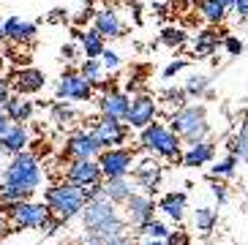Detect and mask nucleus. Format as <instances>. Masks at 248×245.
I'll return each instance as SVG.
<instances>
[{"instance_id":"obj_49","label":"nucleus","mask_w":248,"mask_h":245,"mask_svg":"<svg viewBox=\"0 0 248 245\" xmlns=\"http://www.w3.org/2000/svg\"><path fill=\"white\" fill-rule=\"evenodd\" d=\"M63 19H66V11H63V8L52 11V16H49V22H63Z\"/></svg>"},{"instance_id":"obj_30","label":"nucleus","mask_w":248,"mask_h":245,"mask_svg":"<svg viewBox=\"0 0 248 245\" xmlns=\"http://www.w3.org/2000/svg\"><path fill=\"white\" fill-rule=\"evenodd\" d=\"M216 224H218V213L213 207H199L197 213H194V226H197L199 231H213Z\"/></svg>"},{"instance_id":"obj_7","label":"nucleus","mask_w":248,"mask_h":245,"mask_svg":"<svg viewBox=\"0 0 248 245\" xmlns=\"http://www.w3.org/2000/svg\"><path fill=\"white\" fill-rule=\"evenodd\" d=\"M98 166H101V172H104V180H109V177H128L134 172V166H137V155L128 147L101 150Z\"/></svg>"},{"instance_id":"obj_16","label":"nucleus","mask_w":248,"mask_h":245,"mask_svg":"<svg viewBox=\"0 0 248 245\" xmlns=\"http://www.w3.org/2000/svg\"><path fill=\"white\" fill-rule=\"evenodd\" d=\"M134 183H137V188H142V194H147V196L155 194V188L161 185V166L153 155L145 161H137V166H134Z\"/></svg>"},{"instance_id":"obj_17","label":"nucleus","mask_w":248,"mask_h":245,"mask_svg":"<svg viewBox=\"0 0 248 245\" xmlns=\"http://www.w3.org/2000/svg\"><path fill=\"white\" fill-rule=\"evenodd\" d=\"M93 28L101 33L104 38H120L125 33V25L123 19H120V14H117L115 8H98L93 14Z\"/></svg>"},{"instance_id":"obj_47","label":"nucleus","mask_w":248,"mask_h":245,"mask_svg":"<svg viewBox=\"0 0 248 245\" xmlns=\"http://www.w3.org/2000/svg\"><path fill=\"white\" fill-rule=\"evenodd\" d=\"M60 55H63V60H74L77 58V46H74V44H66V46L60 49Z\"/></svg>"},{"instance_id":"obj_50","label":"nucleus","mask_w":248,"mask_h":245,"mask_svg":"<svg viewBox=\"0 0 248 245\" xmlns=\"http://www.w3.org/2000/svg\"><path fill=\"white\" fill-rule=\"evenodd\" d=\"M218 3L226 8V11H229V8H234V3H237V0H218Z\"/></svg>"},{"instance_id":"obj_6","label":"nucleus","mask_w":248,"mask_h":245,"mask_svg":"<svg viewBox=\"0 0 248 245\" xmlns=\"http://www.w3.org/2000/svg\"><path fill=\"white\" fill-rule=\"evenodd\" d=\"M128 125H125L123 120H115V117H98V120L93 122V128H90V134H93V139L98 142V147L101 150H112V147H123L125 139H128Z\"/></svg>"},{"instance_id":"obj_4","label":"nucleus","mask_w":248,"mask_h":245,"mask_svg":"<svg viewBox=\"0 0 248 245\" xmlns=\"http://www.w3.org/2000/svg\"><path fill=\"white\" fill-rule=\"evenodd\" d=\"M44 202L49 207V213L60 221H71L77 218L85 210V196H82V188L74 185V183L63 180V183H55L52 188H46L44 194Z\"/></svg>"},{"instance_id":"obj_53","label":"nucleus","mask_w":248,"mask_h":245,"mask_svg":"<svg viewBox=\"0 0 248 245\" xmlns=\"http://www.w3.org/2000/svg\"><path fill=\"white\" fill-rule=\"evenodd\" d=\"M240 131H243V134H246V137H248V120L243 122V128H240Z\"/></svg>"},{"instance_id":"obj_33","label":"nucleus","mask_w":248,"mask_h":245,"mask_svg":"<svg viewBox=\"0 0 248 245\" xmlns=\"http://www.w3.org/2000/svg\"><path fill=\"white\" fill-rule=\"evenodd\" d=\"M186 41H188V36H186L183 28H164L161 30V44L169 46V49H180Z\"/></svg>"},{"instance_id":"obj_45","label":"nucleus","mask_w":248,"mask_h":245,"mask_svg":"<svg viewBox=\"0 0 248 245\" xmlns=\"http://www.w3.org/2000/svg\"><path fill=\"white\" fill-rule=\"evenodd\" d=\"M8 231H11V218H8L3 210H0V237H6Z\"/></svg>"},{"instance_id":"obj_35","label":"nucleus","mask_w":248,"mask_h":245,"mask_svg":"<svg viewBox=\"0 0 248 245\" xmlns=\"http://www.w3.org/2000/svg\"><path fill=\"white\" fill-rule=\"evenodd\" d=\"M186 90L183 87H175V90H164V95H161V101H164V107L172 109V112H177L180 107H186Z\"/></svg>"},{"instance_id":"obj_5","label":"nucleus","mask_w":248,"mask_h":245,"mask_svg":"<svg viewBox=\"0 0 248 245\" xmlns=\"http://www.w3.org/2000/svg\"><path fill=\"white\" fill-rule=\"evenodd\" d=\"M0 210L11 218V226H16V229H41L52 218L46 202H30V199L14 202V204H3Z\"/></svg>"},{"instance_id":"obj_14","label":"nucleus","mask_w":248,"mask_h":245,"mask_svg":"<svg viewBox=\"0 0 248 245\" xmlns=\"http://www.w3.org/2000/svg\"><path fill=\"white\" fill-rule=\"evenodd\" d=\"M98 109H101L104 117H115V120H123L125 122V115L131 109V95L123 93V90H104L101 98H98Z\"/></svg>"},{"instance_id":"obj_8","label":"nucleus","mask_w":248,"mask_h":245,"mask_svg":"<svg viewBox=\"0 0 248 245\" xmlns=\"http://www.w3.org/2000/svg\"><path fill=\"white\" fill-rule=\"evenodd\" d=\"M82 218V226H85V231H95V229H101V226L112 224V221H117V204L109 202L107 196H98V199H93V202L85 204V210L79 213Z\"/></svg>"},{"instance_id":"obj_48","label":"nucleus","mask_w":248,"mask_h":245,"mask_svg":"<svg viewBox=\"0 0 248 245\" xmlns=\"http://www.w3.org/2000/svg\"><path fill=\"white\" fill-rule=\"evenodd\" d=\"M11 125H14V122L8 120V115L3 112V109H0V137H3V134H6V131L11 128Z\"/></svg>"},{"instance_id":"obj_31","label":"nucleus","mask_w":248,"mask_h":245,"mask_svg":"<svg viewBox=\"0 0 248 245\" xmlns=\"http://www.w3.org/2000/svg\"><path fill=\"white\" fill-rule=\"evenodd\" d=\"M237 166H240V161L234 158V155H226V158L216 161V164L210 166V174L216 177V180H218V177H234Z\"/></svg>"},{"instance_id":"obj_10","label":"nucleus","mask_w":248,"mask_h":245,"mask_svg":"<svg viewBox=\"0 0 248 245\" xmlns=\"http://www.w3.org/2000/svg\"><path fill=\"white\" fill-rule=\"evenodd\" d=\"M63 155H66L68 161H98L101 147H98V142L93 139L90 131H74L66 139Z\"/></svg>"},{"instance_id":"obj_32","label":"nucleus","mask_w":248,"mask_h":245,"mask_svg":"<svg viewBox=\"0 0 248 245\" xmlns=\"http://www.w3.org/2000/svg\"><path fill=\"white\" fill-rule=\"evenodd\" d=\"M139 231H142L147 240H167L169 234H172V229H169L164 221H155V218H153V221H147V224H142V226H139Z\"/></svg>"},{"instance_id":"obj_29","label":"nucleus","mask_w":248,"mask_h":245,"mask_svg":"<svg viewBox=\"0 0 248 245\" xmlns=\"http://www.w3.org/2000/svg\"><path fill=\"white\" fill-rule=\"evenodd\" d=\"M52 122H55V125H60V128L74 125V122H77V112L71 109V104H66V101L55 104V107H52Z\"/></svg>"},{"instance_id":"obj_40","label":"nucleus","mask_w":248,"mask_h":245,"mask_svg":"<svg viewBox=\"0 0 248 245\" xmlns=\"http://www.w3.org/2000/svg\"><path fill=\"white\" fill-rule=\"evenodd\" d=\"M210 191H213V196L218 199V204H224L226 199H229V191H226V185H224V183H213V185H210Z\"/></svg>"},{"instance_id":"obj_24","label":"nucleus","mask_w":248,"mask_h":245,"mask_svg":"<svg viewBox=\"0 0 248 245\" xmlns=\"http://www.w3.org/2000/svg\"><path fill=\"white\" fill-rule=\"evenodd\" d=\"M3 112L8 115V120L16 122V125H25V122H30V117H33V101H28L25 95H11L6 101V107H3Z\"/></svg>"},{"instance_id":"obj_11","label":"nucleus","mask_w":248,"mask_h":245,"mask_svg":"<svg viewBox=\"0 0 248 245\" xmlns=\"http://www.w3.org/2000/svg\"><path fill=\"white\" fill-rule=\"evenodd\" d=\"M155 115H158V101H155L153 95L139 93L131 98V109H128V115H125V125L142 131V128H147L150 122H155Z\"/></svg>"},{"instance_id":"obj_43","label":"nucleus","mask_w":248,"mask_h":245,"mask_svg":"<svg viewBox=\"0 0 248 245\" xmlns=\"http://www.w3.org/2000/svg\"><path fill=\"white\" fill-rule=\"evenodd\" d=\"M164 243H167V245H188V237H186L183 231H172Z\"/></svg>"},{"instance_id":"obj_12","label":"nucleus","mask_w":248,"mask_h":245,"mask_svg":"<svg viewBox=\"0 0 248 245\" xmlns=\"http://www.w3.org/2000/svg\"><path fill=\"white\" fill-rule=\"evenodd\" d=\"M8 82H11V90H14V93L33 95V93H41V90H44L46 77H44V71H38L33 65H25V68H16Z\"/></svg>"},{"instance_id":"obj_51","label":"nucleus","mask_w":248,"mask_h":245,"mask_svg":"<svg viewBox=\"0 0 248 245\" xmlns=\"http://www.w3.org/2000/svg\"><path fill=\"white\" fill-rule=\"evenodd\" d=\"M145 245H167L164 240H145Z\"/></svg>"},{"instance_id":"obj_39","label":"nucleus","mask_w":248,"mask_h":245,"mask_svg":"<svg viewBox=\"0 0 248 245\" xmlns=\"http://www.w3.org/2000/svg\"><path fill=\"white\" fill-rule=\"evenodd\" d=\"M186 60H175V63H169L167 68H164V79H172V77H177V74L183 71V68H186Z\"/></svg>"},{"instance_id":"obj_21","label":"nucleus","mask_w":248,"mask_h":245,"mask_svg":"<svg viewBox=\"0 0 248 245\" xmlns=\"http://www.w3.org/2000/svg\"><path fill=\"white\" fill-rule=\"evenodd\" d=\"M101 188H104V196L115 204H125L137 194V183H131L128 177H109V180L101 183Z\"/></svg>"},{"instance_id":"obj_46","label":"nucleus","mask_w":248,"mask_h":245,"mask_svg":"<svg viewBox=\"0 0 248 245\" xmlns=\"http://www.w3.org/2000/svg\"><path fill=\"white\" fill-rule=\"evenodd\" d=\"M234 14L240 16V19H248V0H237L234 3Z\"/></svg>"},{"instance_id":"obj_18","label":"nucleus","mask_w":248,"mask_h":245,"mask_svg":"<svg viewBox=\"0 0 248 245\" xmlns=\"http://www.w3.org/2000/svg\"><path fill=\"white\" fill-rule=\"evenodd\" d=\"M213 158H216V142L202 139V142L188 144V150L180 155V164L188 166V169H199V166H207Z\"/></svg>"},{"instance_id":"obj_41","label":"nucleus","mask_w":248,"mask_h":245,"mask_svg":"<svg viewBox=\"0 0 248 245\" xmlns=\"http://www.w3.org/2000/svg\"><path fill=\"white\" fill-rule=\"evenodd\" d=\"M63 224H66V221H60V218H55V215H52L49 221H46V224L41 226V231H44V234H58V231H60V226H63Z\"/></svg>"},{"instance_id":"obj_25","label":"nucleus","mask_w":248,"mask_h":245,"mask_svg":"<svg viewBox=\"0 0 248 245\" xmlns=\"http://www.w3.org/2000/svg\"><path fill=\"white\" fill-rule=\"evenodd\" d=\"M79 74L90 82L93 87H104V79H107V68L101 65V60H90L85 58V63L79 65Z\"/></svg>"},{"instance_id":"obj_27","label":"nucleus","mask_w":248,"mask_h":245,"mask_svg":"<svg viewBox=\"0 0 248 245\" xmlns=\"http://www.w3.org/2000/svg\"><path fill=\"white\" fill-rule=\"evenodd\" d=\"M186 95L188 98H202V95H207V90H210V77H204V74H191L188 79H186Z\"/></svg>"},{"instance_id":"obj_36","label":"nucleus","mask_w":248,"mask_h":245,"mask_svg":"<svg viewBox=\"0 0 248 245\" xmlns=\"http://www.w3.org/2000/svg\"><path fill=\"white\" fill-rule=\"evenodd\" d=\"M98 60H101V65L107 68V71H117V68H120V55L112 52V49H104Z\"/></svg>"},{"instance_id":"obj_37","label":"nucleus","mask_w":248,"mask_h":245,"mask_svg":"<svg viewBox=\"0 0 248 245\" xmlns=\"http://www.w3.org/2000/svg\"><path fill=\"white\" fill-rule=\"evenodd\" d=\"M101 194H104L101 183H90V185H82V196H85V202H93V199H98Z\"/></svg>"},{"instance_id":"obj_44","label":"nucleus","mask_w":248,"mask_h":245,"mask_svg":"<svg viewBox=\"0 0 248 245\" xmlns=\"http://www.w3.org/2000/svg\"><path fill=\"white\" fill-rule=\"evenodd\" d=\"M101 245H134V240L128 234H120V237H109V240H101Z\"/></svg>"},{"instance_id":"obj_2","label":"nucleus","mask_w":248,"mask_h":245,"mask_svg":"<svg viewBox=\"0 0 248 245\" xmlns=\"http://www.w3.org/2000/svg\"><path fill=\"white\" fill-rule=\"evenodd\" d=\"M180 142L183 139L177 137L175 131L164 125V122H150L147 128L139 131V144L147 155L153 158H167V161H180Z\"/></svg>"},{"instance_id":"obj_3","label":"nucleus","mask_w":248,"mask_h":245,"mask_svg":"<svg viewBox=\"0 0 248 245\" xmlns=\"http://www.w3.org/2000/svg\"><path fill=\"white\" fill-rule=\"evenodd\" d=\"M41 177L44 174H41V161H38V155L25 150V153H16L14 158H11V164L6 166L3 183L33 196L38 191V185H41Z\"/></svg>"},{"instance_id":"obj_9","label":"nucleus","mask_w":248,"mask_h":245,"mask_svg":"<svg viewBox=\"0 0 248 245\" xmlns=\"http://www.w3.org/2000/svg\"><path fill=\"white\" fill-rule=\"evenodd\" d=\"M93 90H95V87L90 85L79 71H66L58 79L55 95H58V101L74 104V101H90V98H93Z\"/></svg>"},{"instance_id":"obj_34","label":"nucleus","mask_w":248,"mask_h":245,"mask_svg":"<svg viewBox=\"0 0 248 245\" xmlns=\"http://www.w3.org/2000/svg\"><path fill=\"white\" fill-rule=\"evenodd\" d=\"M229 155H234L237 161H248V137L243 134V131H237L232 139H229Z\"/></svg>"},{"instance_id":"obj_15","label":"nucleus","mask_w":248,"mask_h":245,"mask_svg":"<svg viewBox=\"0 0 248 245\" xmlns=\"http://www.w3.org/2000/svg\"><path fill=\"white\" fill-rule=\"evenodd\" d=\"M66 180L74 185H90V183H104V172L98 161H68Z\"/></svg>"},{"instance_id":"obj_19","label":"nucleus","mask_w":248,"mask_h":245,"mask_svg":"<svg viewBox=\"0 0 248 245\" xmlns=\"http://www.w3.org/2000/svg\"><path fill=\"white\" fill-rule=\"evenodd\" d=\"M3 36L14 44H30L36 38V22L22 19V16H16V14L8 16V19L3 22Z\"/></svg>"},{"instance_id":"obj_54","label":"nucleus","mask_w":248,"mask_h":245,"mask_svg":"<svg viewBox=\"0 0 248 245\" xmlns=\"http://www.w3.org/2000/svg\"><path fill=\"white\" fill-rule=\"evenodd\" d=\"M85 3H88V6H90V0H85Z\"/></svg>"},{"instance_id":"obj_38","label":"nucleus","mask_w":248,"mask_h":245,"mask_svg":"<svg viewBox=\"0 0 248 245\" xmlns=\"http://www.w3.org/2000/svg\"><path fill=\"white\" fill-rule=\"evenodd\" d=\"M224 49L229 52V55H240V52H243V41L237 36H226L224 38Z\"/></svg>"},{"instance_id":"obj_23","label":"nucleus","mask_w":248,"mask_h":245,"mask_svg":"<svg viewBox=\"0 0 248 245\" xmlns=\"http://www.w3.org/2000/svg\"><path fill=\"white\" fill-rule=\"evenodd\" d=\"M77 41H79L82 55L90 58V60H98L101 58V52L107 49V38H104L95 28L93 30H79V33H77Z\"/></svg>"},{"instance_id":"obj_1","label":"nucleus","mask_w":248,"mask_h":245,"mask_svg":"<svg viewBox=\"0 0 248 245\" xmlns=\"http://www.w3.org/2000/svg\"><path fill=\"white\" fill-rule=\"evenodd\" d=\"M169 128L175 131L180 139H186L188 144L202 142L210 134V122H207V109L202 104H186L177 112L169 115Z\"/></svg>"},{"instance_id":"obj_26","label":"nucleus","mask_w":248,"mask_h":245,"mask_svg":"<svg viewBox=\"0 0 248 245\" xmlns=\"http://www.w3.org/2000/svg\"><path fill=\"white\" fill-rule=\"evenodd\" d=\"M191 49H194L197 58H207V55H213V52L218 49V36H216L213 30H202V33H197Z\"/></svg>"},{"instance_id":"obj_52","label":"nucleus","mask_w":248,"mask_h":245,"mask_svg":"<svg viewBox=\"0 0 248 245\" xmlns=\"http://www.w3.org/2000/svg\"><path fill=\"white\" fill-rule=\"evenodd\" d=\"M6 41V36H3V22H0V44Z\"/></svg>"},{"instance_id":"obj_28","label":"nucleus","mask_w":248,"mask_h":245,"mask_svg":"<svg viewBox=\"0 0 248 245\" xmlns=\"http://www.w3.org/2000/svg\"><path fill=\"white\" fill-rule=\"evenodd\" d=\"M199 14H202L204 22H210V25H218V22H224L226 8L221 6L218 0H199Z\"/></svg>"},{"instance_id":"obj_20","label":"nucleus","mask_w":248,"mask_h":245,"mask_svg":"<svg viewBox=\"0 0 248 245\" xmlns=\"http://www.w3.org/2000/svg\"><path fill=\"white\" fill-rule=\"evenodd\" d=\"M155 207H158L161 213L169 218V221L180 224L183 215H186V210H188V196L183 194V191H167V194L158 199V204H155Z\"/></svg>"},{"instance_id":"obj_22","label":"nucleus","mask_w":248,"mask_h":245,"mask_svg":"<svg viewBox=\"0 0 248 245\" xmlns=\"http://www.w3.org/2000/svg\"><path fill=\"white\" fill-rule=\"evenodd\" d=\"M30 144V134L25 125H11V128L0 137V153H8V155H16V153H25V147Z\"/></svg>"},{"instance_id":"obj_42","label":"nucleus","mask_w":248,"mask_h":245,"mask_svg":"<svg viewBox=\"0 0 248 245\" xmlns=\"http://www.w3.org/2000/svg\"><path fill=\"white\" fill-rule=\"evenodd\" d=\"M11 98V82L0 77V109L6 107V101Z\"/></svg>"},{"instance_id":"obj_13","label":"nucleus","mask_w":248,"mask_h":245,"mask_svg":"<svg viewBox=\"0 0 248 245\" xmlns=\"http://www.w3.org/2000/svg\"><path fill=\"white\" fill-rule=\"evenodd\" d=\"M155 210H158V207H155L153 196H147V194H142V191H137V194L125 202V221H128V224H134L139 229L142 224L153 221Z\"/></svg>"}]
</instances>
